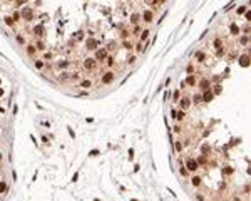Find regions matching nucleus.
<instances>
[{
  "instance_id": "18",
  "label": "nucleus",
  "mask_w": 251,
  "mask_h": 201,
  "mask_svg": "<svg viewBox=\"0 0 251 201\" xmlns=\"http://www.w3.org/2000/svg\"><path fill=\"white\" fill-rule=\"evenodd\" d=\"M131 19H132V22H134V24H137V22H139V15H137V13H134Z\"/></svg>"
},
{
  "instance_id": "7",
  "label": "nucleus",
  "mask_w": 251,
  "mask_h": 201,
  "mask_svg": "<svg viewBox=\"0 0 251 201\" xmlns=\"http://www.w3.org/2000/svg\"><path fill=\"white\" fill-rule=\"evenodd\" d=\"M84 67H85V69H94V67H95V62H94V59H87V60L84 62Z\"/></svg>"
},
{
  "instance_id": "13",
  "label": "nucleus",
  "mask_w": 251,
  "mask_h": 201,
  "mask_svg": "<svg viewBox=\"0 0 251 201\" xmlns=\"http://www.w3.org/2000/svg\"><path fill=\"white\" fill-rule=\"evenodd\" d=\"M84 89H89V87H92V82L90 81H82V84H81Z\"/></svg>"
},
{
  "instance_id": "9",
  "label": "nucleus",
  "mask_w": 251,
  "mask_h": 201,
  "mask_svg": "<svg viewBox=\"0 0 251 201\" xmlns=\"http://www.w3.org/2000/svg\"><path fill=\"white\" fill-rule=\"evenodd\" d=\"M199 86H201L204 90H209V81H208V79H203V81L199 82Z\"/></svg>"
},
{
  "instance_id": "20",
  "label": "nucleus",
  "mask_w": 251,
  "mask_h": 201,
  "mask_svg": "<svg viewBox=\"0 0 251 201\" xmlns=\"http://www.w3.org/2000/svg\"><path fill=\"white\" fill-rule=\"evenodd\" d=\"M221 92V86H214V94H219Z\"/></svg>"
},
{
  "instance_id": "15",
  "label": "nucleus",
  "mask_w": 251,
  "mask_h": 201,
  "mask_svg": "<svg viewBox=\"0 0 251 201\" xmlns=\"http://www.w3.org/2000/svg\"><path fill=\"white\" fill-rule=\"evenodd\" d=\"M231 32H233V34H239V27L236 24H231Z\"/></svg>"
},
{
  "instance_id": "1",
  "label": "nucleus",
  "mask_w": 251,
  "mask_h": 201,
  "mask_svg": "<svg viewBox=\"0 0 251 201\" xmlns=\"http://www.w3.org/2000/svg\"><path fill=\"white\" fill-rule=\"evenodd\" d=\"M186 168H187L189 171H196V169H198V161H196V159H187Z\"/></svg>"
},
{
  "instance_id": "33",
  "label": "nucleus",
  "mask_w": 251,
  "mask_h": 201,
  "mask_svg": "<svg viewBox=\"0 0 251 201\" xmlns=\"http://www.w3.org/2000/svg\"><path fill=\"white\" fill-rule=\"evenodd\" d=\"M0 96H4V89H0Z\"/></svg>"
},
{
  "instance_id": "11",
  "label": "nucleus",
  "mask_w": 251,
  "mask_h": 201,
  "mask_svg": "<svg viewBox=\"0 0 251 201\" xmlns=\"http://www.w3.org/2000/svg\"><path fill=\"white\" fill-rule=\"evenodd\" d=\"M144 20H146V22H151V20H152V13H151V12H144Z\"/></svg>"
},
{
  "instance_id": "25",
  "label": "nucleus",
  "mask_w": 251,
  "mask_h": 201,
  "mask_svg": "<svg viewBox=\"0 0 251 201\" xmlns=\"http://www.w3.org/2000/svg\"><path fill=\"white\" fill-rule=\"evenodd\" d=\"M231 173H233V169H231V168H224V174H231Z\"/></svg>"
},
{
  "instance_id": "34",
  "label": "nucleus",
  "mask_w": 251,
  "mask_h": 201,
  "mask_svg": "<svg viewBox=\"0 0 251 201\" xmlns=\"http://www.w3.org/2000/svg\"><path fill=\"white\" fill-rule=\"evenodd\" d=\"M132 201H137V199H132Z\"/></svg>"
},
{
  "instance_id": "26",
  "label": "nucleus",
  "mask_w": 251,
  "mask_h": 201,
  "mask_svg": "<svg viewBox=\"0 0 251 201\" xmlns=\"http://www.w3.org/2000/svg\"><path fill=\"white\" fill-rule=\"evenodd\" d=\"M244 17H246V19L249 20V19H251V12H249V10H248V12H244Z\"/></svg>"
},
{
  "instance_id": "30",
  "label": "nucleus",
  "mask_w": 251,
  "mask_h": 201,
  "mask_svg": "<svg viewBox=\"0 0 251 201\" xmlns=\"http://www.w3.org/2000/svg\"><path fill=\"white\" fill-rule=\"evenodd\" d=\"M107 64H109V65H112V64H114V59H112V57H109V59H107Z\"/></svg>"
},
{
  "instance_id": "32",
  "label": "nucleus",
  "mask_w": 251,
  "mask_h": 201,
  "mask_svg": "<svg viewBox=\"0 0 251 201\" xmlns=\"http://www.w3.org/2000/svg\"><path fill=\"white\" fill-rule=\"evenodd\" d=\"M129 60V64H134V62H136V57H131V59H127Z\"/></svg>"
},
{
  "instance_id": "31",
  "label": "nucleus",
  "mask_w": 251,
  "mask_h": 201,
  "mask_svg": "<svg viewBox=\"0 0 251 201\" xmlns=\"http://www.w3.org/2000/svg\"><path fill=\"white\" fill-rule=\"evenodd\" d=\"M176 117H178V119H183V117H184V112H183V111H181V112H179V114H178V116H176Z\"/></svg>"
},
{
  "instance_id": "14",
  "label": "nucleus",
  "mask_w": 251,
  "mask_h": 201,
  "mask_svg": "<svg viewBox=\"0 0 251 201\" xmlns=\"http://www.w3.org/2000/svg\"><path fill=\"white\" fill-rule=\"evenodd\" d=\"M181 107H183V109L189 107V99H181Z\"/></svg>"
},
{
  "instance_id": "10",
  "label": "nucleus",
  "mask_w": 251,
  "mask_h": 201,
  "mask_svg": "<svg viewBox=\"0 0 251 201\" xmlns=\"http://www.w3.org/2000/svg\"><path fill=\"white\" fill-rule=\"evenodd\" d=\"M34 34H37V35H44V27H42V25H37V27L34 29Z\"/></svg>"
},
{
  "instance_id": "22",
  "label": "nucleus",
  "mask_w": 251,
  "mask_h": 201,
  "mask_svg": "<svg viewBox=\"0 0 251 201\" xmlns=\"http://www.w3.org/2000/svg\"><path fill=\"white\" fill-rule=\"evenodd\" d=\"M248 40H249V39H248V35H244V37H241V44H248Z\"/></svg>"
},
{
  "instance_id": "23",
  "label": "nucleus",
  "mask_w": 251,
  "mask_h": 201,
  "mask_svg": "<svg viewBox=\"0 0 251 201\" xmlns=\"http://www.w3.org/2000/svg\"><path fill=\"white\" fill-rule=\"evenodd\" d=\"M147 34H149L147 30H144V32H142V35H141V39H142V40H144V39H147Z\"/></svg>"
},
{
  "instance_id": "2",
  "label": "nucleus",
  "mask_w": 251,
  "mask_h": 201,
  "mask_svg": "<svg viewBox=\"0 0 251 201\" xmlns=\"http://www.w3.org/2000/svg\"><path fill=\"white\" fill-rule=\"evenodd\" d=\"M112 81H114V74H112V72L104 74V77H102V82H104V84H109V82H112Z\"/></svg>"
},
{
  "instance_id": "17",
  "label": "nucleus",
  "mask_w": 251,
  "mask_h": 201,
  "mask_svg": "<svg viewBox=\"0 0 251 201\" xmlns=\"http://www.w3.org/2000/svg\"><path fill=\"white\" fill-rule=\"evenodd\" d=\"M196 59L198 60H204V54L203 52H196Z\"/></svg>"
},
{
  "instance_id": "16",
  "label": "nucleus",
  "mask_w": 251,
  "mask_h": 201,
  "mask_svg": "<svg viewBox=\"0 0 251 201\" xmlns=\"http://www.w3.org/2000/svg\"><path fill=\"white\" fill-rule=\"evenodd\" d=\"M186 82H187V84H189V86H194V84H196V79H194V77H192V76H189V77H187V81H186Z\"/></svg>"
},
{
  "instance_id": "3",
  "label": "nucleus",
  "mask_w": 251,
  "mask_h": 201,
  "mask_svg": "<svg viewBox=\"0 0 251 201\" xmlns=\"http://www.w3.org/2000/svg\"><path fill=\"white\" fill-rule=\"evenodd\" d=\"M95 57H97L99 60H104V59L107 57V52H106L104 49H101V50H97V54H95Z\"/></svg>"
},
{
  "instance_id": "8",
  "label": "nucleus",
  "mask_w": 251,
  "mask_h": 201,
  "mask_svg": "<svg viewBox=\"0 0 251 201\" xmlns=\"http://www.w3.org/2000/svg\"><path fill=\"white\" fill-rule=\"evenodd\" d=\"M203 101H206V102H209L211 99H213V92H211V90H206V92H204V96L201 97Z\"/></svg>"
},
{
  "instance_id": "28",
  "label": "nucleus",
  "mask_w": 251,
  "mask_h": 201,
  "mask_svg": "<svg viewBox=\"0 0 251 201\" xmlns=\"http://www.w3.org/2000/svg\"><path fill=\"white\" fill-rule=\"evenodd\" d=\"M89 154H90V156H97V154H99V151H95V149H94V151H90Z\"/></svg>"
},
{
  "instance_id": "21",
  "label": "nucleus",
  "mask_w": 251,
  "mask_h": 201,
  "mask_svg": "<svg viewBox=\"0 0 251 201\" xmlns=\"http://www.w3.org/2000/svg\"><path fill=\"white\" fill-rule=\"evenodd\" d=\"M82 37H84V34H82V32H77V35H75V39H77V40H81Z\"/></svg>"
},
{
  "instance_id": "27",
  "label": "nucleus",
  "mask_w": 251,
  "mask_h": 201,
  "mask_svg": "<svg viewBox=\"0 0 251 201\" xmlns=\"http://www.w3.org/2000/svg\"><path fill=\"white\" fill-rule=\"evenodd\" d=\"M246 12V7H239V10H238V13H244Z\"/></svg>"
},
{
  "instance_id": "29",
  "label": "nucleus",
  "mask_w": 251,
  "mask_h": 201,
  "mask_svg": "<svg viewBox=\"0 0 251 201\" xmlns=\"http://www.w3.org/2000/svg\"><path fill=\"white\" fill-rule=\"evenodd\" d=\"M5 22H7V24H9V25H12V22H13V20H12V19H10V17H7V19H5Z\"/></svg>"
},
{
  "instance_id": "19",
  "label": "nucleus",
  "mask_w": 251,
  "mask_h": 201,
  "mask_svg": "<svg viewBox=\"0 0 251 201\" xmlns=\"http://www.w3.org/2000/svg\"><path fill=\"white\" fill-rule=\"evenodd\" d=\"M7 189V184H5V183H0V193H4Z\"/></svg>"
},
{
  "instance_id": "6",
  "label": "nucleus",
  "mask_w": 251,
  "mask_h": 201,
  "mask_svg": "<svg viewBox=\"0 0 251 201\" xmlns=\"http://www.w3.org/2000/svg\"><path fill=\"white\" fill-rule=\"evenodd\" d=\"M239 64H241L243 67H248V65H249V56H243V57L239 59Z\"/></svg>"
},
{
  "instance_id": "5",
  "label": "nucleus",
  "mask_w": 251,
  "mask_h": 201,
  "mask_svg": "<svg viewBox=\"0 0 251 201\" xmlns=\"http://www.w3.org/2000/svg\"><path fill=\"white\" fill-rule=\"evenodd\" d=\"M22 15L25 17V20H32V10H30V9H24V10H22Z\"/></svg>"
},
{
  "instance_id": "4",
  "label": "nucleus",
  "mask_w": 251,
  "mask_h": 201,
  "mask_svg": "<svg viewBox=\"0 0 251 201\" xmlns=\"http://www.w3.org/2000/svg\"><path fill=\"white\" fill-rule=\"evenodd\" d=\"M97 45H99L97 40H94V39H89V40H87V49H97Z\"/></svg>"
},
{
  "instance_id": "12",
  "label": "nucleus",
  "mask_w": 251,
  "mask_h": 201,
  "mask_svg": "<svg viewBox=\"0 0 251 201\" xmlns=\"http://www.w3.org/2000/svg\"><path fill=\"white\" fill-rule=\"evenodd\" d=\"M191 183H192V184H194V186H199V184H201V179H199L198 176H194V178L191 179Z\"/></svg>"
},
{
  "instance_id": "24",
  "label": "nucleus",
  "mask_w": 251,
  "mask_h": 201,
  "mask_svg": "<svg viewBox=\"0 0 251 201\" xmlns=\"http://www.w3.org/2000/svg\"><path fill=\"white\" fill-rule=\"evenodd\" d=\"M192 101H194V102H201V96H194V97H192Z\"/></svg>"
},
{
  "instance_id": "35",
  "label": "nucleus",
  "mask_w": 251,
  "mask_h": 201,
  "mask_svg": "<svg viewBox=\"0 0 251 201\" xmlns=\"http://www.w3.org/2000/svg\"><path fill=\"white\" fill-rule=\"evenodd\" d=\"M0 158H2V154H0Z\"/></svg>"
}]
</instances>
